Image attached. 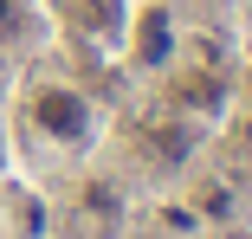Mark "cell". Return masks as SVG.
Segmentation results:
<instances>
[{
    "label": "cell",
    "mask_w": 252,
    "mask_h": 239,
    "mask_svg": "<svg viewBox=\"0 0 252 239\" xmlns=\"http://www.w3.org/2000/svg\"><path fill=\"white\" fill-rule=\"evenodd\" d=\"M26 26V0H0V39Z\"/></svg>",
    "instance_id": "obj_3"
},
{
    "label": "cell",
    "mask_w": 252,
    "mask_h": 239,
    "mask_svg": "<svg viewBox=\"0 0 252 239\" xmlns=\"http://www.w3.org/2000/svg\"><path fill=\"white\" fill-rule=\"evenodd\" d=\"M136 59H142V65H162V59H168V13H162V7L142 13V26H136Z\"/></svg>",
    "instance_id": "obj_2"
},
{
    "label": "cell",
    "mask_w": 252,
    "mask_h": 239,
    "mask_svg": "<svg viewBox=\"0 0 252 239\" xmlns=\"http://www.w3.org/2000/svg\"><path fill=\"white\" fill-rule=\"evenodd\" d=\"M26 117H32L39 136H52V142H84L91 136V104L78 97L71 84H39L32 104H26Z\"/></svg>",
    "instance_id": "obj_1"
}]
</instances>
